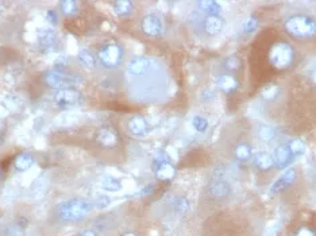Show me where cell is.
Segmentation results:
<instances>
[{"instance_id": "44dd1931", "label": "cell", "mask_w": 316, "mask_h": 236, "mask_svg": "<svg viewBox=\"0 0 316 236\" xmlns=\"http://www.w3.org/2000/svg\"><path fill=\"white\" fill-rule=\"evenodd\" d=\"M281 93H283V88L280 87L279 84H267L262 88L261 91V99L266 103H276L277 100L281 97Z\"/></svg>"}, {"instance_id": "9a60e30c", "label": "cell", "mask_w": 316, "mask_h": 236, "mask_svg": "<svg viewBox=\"0 0 316 236\" xmlns=\"http://www.w3.org/2000/svg\"><path fill=\"white\" fill-rule=\"evenodd\" d=\"M254 138L262 145H272L277 141V130L267 123L258 122L254 127Z\"/></svg>"}, {"instance_id": "d6a6232c", "label": "cell", "mask_w": 316, "mask_h": 236, "mask_svg": "<svg viewBox=\"0 0 316 236\" xmlns=\"http://www.w3.org/2000/svg\"><path fill=\"white\" fill-rule=\"evenodd\" d=\"M200 97L204 103H211V101H214L216 99V92L212 88H205L204 91L201 92Z\"/></svg>"}, {"instance_id": "3957f363", "label": "cell", "mask_w": 316, "mask_h": 236, "mask_svg": "<svg viewBox=\"0 0 316 236\" xmlns=\"http://www.w3.org/2000/svg\"><path fill=\"white\" fill-rule=\"evenodd\" d=\"M267 60H269V64L273 68L279 69V71H285L288 68H291L295 63L296 50L289 42H276L269 49Z\"/></svg>"}, {"instance_id": "f35d334b", "label": "cell", "mask_w": 316, "mask_h": 236, "mask_svg": "<svg viewBox=\"0 0 316 236\" xmlns=\"http://www.w3.org/2000/svg\"><path fill=\"white\" fill-rule=\"evenodd\" d=\"M315 77H316V67H315Z\"/></svg>"}, {"instance_id": "8d00e7d4", "label": "cell", "mask_w": 316, "mask_h": 236, "mask_svg": "<svg viewBox=\"0 0 316 236\" xmlns=\"http://www.w3.org/2000/svg\"><path fill=\"white\" fill-rule=\"evenodd\" d=\"M78 236H99V235L98 232H95L94 229H84V231L78 233Z\"/></svg>"}, {"instance_id": "5bb4252c", "label": "cell", "mask_w": 316, "mask_h": 236, "mask_svg": "<svg viewBox=\"0 0 316 236\" xmlns=\"http://www.w3.org/2000/svg\"><path fill=\"white\" fill-rule=\"evenodd\" d=\"M95 141L103 149H115L119 143V134L112 127H102L96 131Z\"/></svg>"}, {"instance_id": "7402d4cb", "label": "cell", "mask_w": 316, "mask_h": 236, "mask_svg": "<svg viewBox=\"0 0 316 236\" xmlns=\"http://www.w3.org/2000/svg\"><path fill=\"white\" fill-rule=\"evenodd\" d=\"M197 9L200 13L204 14V17L220 15L222 13V6L215 0H200V2H197Z\"/></svg>"}, {"instance_id": "ac0fdd59", "label": "cell", "mask_w": 316, "mask_h": 236, "mask_svg": "<svg viewBox=\"0 0 316 236\" xmlns=\"http://www.w3.org/2000/svg\"><path fill=\"white\" fill-rule=\"evenodd\" d=\"M127 131L132 137H145L149 133V123L144 116L134 115L127 121Z\"/></svg>"}, {"instance_id": "d4e9b609", "label": "cell", "mask_w": 316, "mask_h": 236, "mask_svg": "<svg viewBox=\"0 0 316 236\" xmlns=\"http://www.w3.org/2000/svg\"><path fill=\"white\" fill-rule=\"evenodd\" d=\"M77 61L85 71H94L95 68H96V57L94 55V53H91L89 50H80V53L77 55Z\"/></svg>"}, {"instance_id": "ab89813d", "label": "cell", "mask_w": 316, "mask_h": 236, "mask_svg": "<svg viewBox=\"0 0 316 236\" xmlns=\"http://www.w3.org/2000/svg\"><path fill=\"white\" fill-rule=\"evenodd\" d=\"M0 175H2V169H0Z\"/></svg>"}, {"instance_id": "4fadbf2b", "label": "cell", "mask_w": 316, "mask_h": 236, "mask_svg": "<svg viewBox=\"0 0 316 236\" xmlns=\"http://www.w3.org/2000/svg\"><path fill=\"white\" fill-rule=\"evenodd\" d=\"M231 155L237 162L245 163V162L251 161V158L254 155V149L250 141L247 139H238L231 147Z\"/></svg>"}, {"instance_id": "d6986e66", "label": "cell", "mask_w": 316, "mask_h": 236, "mask_svg": "<svg viewBox=\"0 0 316 236\" xmlns=\"http://www.w3.org/2000/svg\"><path fill=\"white\" fill-rule=\"evenodd\" d=\"M150 69V60L146 57H137L130 61L127 65V71L132 76H142L148 73Z\"/></svg>"}, {"instance_id": "4316f807", "label": "cell", "mask_w": 316, "mask_h": 236, "mask_svg": "<svg viewBox=\"0 0 316 236\" xmlns=\"http://www.w3.org/2000/svg\"><path fill=\"white\" fill-rule=\"evenodd\" d=\"M241 58L237 55H229L223 60L222 73H231V75H237V72L241 69Z\"/></svg>"}, {"instance_id": "ffe728a7", "label": "cell", "mask_w": 316, "mask_h": 236, "mask_svg": "<svg viewBox=\"0 0 316 236\" xmlns=\"http://www.w3.org/2000/svg\"><path fill=\"white\" fill-rule=\"evenodd\" d=\"M37 39L39 47L42 50H48L57 41V34H56L53 29H49V27L48 29H41L38 31Z\"/></svg>"}, {"instance_id": "4dcf8cb0", "label": "cell", "mask_w": 316, "mask_h": 236, "mask_svg": "<svg viewBox=\"0 0 316 236\" xmlns=\"http://www.w3.org/2000/svg\"><path fill=\"white\" fill-rule=\"evenodd\" d=\"M60 10L64 17H74L78 13V2L76 0H62L60 2Z\"/></svg>"}, {"instance_id": "5b68a950", "label": "cell", "mask_w": 316, "mask_h": 236, "mask_svg": "<svg viewBox=\"0 0 316 236\" xmlns=\"http://www.w3.org/2000/svg\"><path fill=\"white\" fill-rule=\"evenodd\" d=\"M45 83L48 87L61 91V89H74L77 85L82 84V79L78 75L54 69L46 73Z\"/></svg>"}, {"instance_id": "d590c367", "label": "cell", "mask_w": 316, "mask_h": 236, "mask_svg": "<svg viewBox=\"0 0 316 236\" xmlns=\"http://www.w3.org/2000/svg\"><path fill=\"white\" fill-rule=\"evenodd\" d=\"M108 204H110V199H108L107 196H102V197H99L98 207H100V208L107 207Z\"/></svg>"}, {"instance_id": "30bf717a", "label": "cell", "mask_w": 316, "mask_h": 236, "mask_svg": "<svg viewBox=\"0 0 316 236\" xmlns=\"http://www.w3.org/2000/svg\"><path fill=\"white\" fill-rule=\"evenodd\" d=\"M140 26L142 34L148 38H158L164 33V22L157 14H146Z\"/></svg>"}, {"instance_id": "f546056e", "label": "cell", "mask_w": 316, "mask_h": 236, "mask_svg": "<svg viewBox=\"0 0 316 236\" xmlns=\"http://www.w3.org/2000/svg\"><path fill=\"white\" fill-rule=\"evenodd\" d=\"M100 185H102L103 191L106 192H119L122 189V183L120 180L112 177V175H104L100 180Z\"/></svg>"}, {"instance_id": "836d02e7", "label": "cell", "mask_w": 316, "mask_h": 236, "mask_svg": "<svg viewBox=\"0 0 316 236\" xmlns=\"http://www.w3.org/2000/svg\"><path fill=\"white\" fill-rule=\"evenodd\" d=\"M293 236H316V232L311 227H308V225H301V227L296 229Z\"/></svg>"}, {"instance_id": "1f68e13d", "label": "cell", "mask_w": 316, "mask_h": 236, "mask_svg": "<svg viewBox=\"0 0 316 236\" xmlns=\"http://www.w3.org/2000/svg\"><path fill=\"white\" fill-rule=\"evenodd\" d=\"M191 125H192V129L195 130L196 133H200V134H204L209 127L208 121L205 119L204 116H201V115L192 116V119H191Z\"/></svg>"}, {"instance_id": "ba28073f", "label": "cell", "mask_w": 316, "mask_h": 236, "mask_svg": "<svg viewBox=\"0 0 316 236\" xmlns=\"http://www.w3.org/2000/svg\"><path fill=\"white\" fill-rule=\"evenodd\" d=\"M297 179H299V170L296 167H288L272 183L270 188H269V193L270 195L283 193L287 189H289L297 181Z\"/></svg>"}, {"instance_id": "7a4b0ae2", "label": "cell", "mask_w": 316, "mask_h": 236, "mask_svg": "<svg viewBox=\"0 0 316 236\" xmlns=\"http://www.w3.org/2000/svg\"><path fill=\"white\" fill-rule=\"evenodd\" d=\"M92 211L89 201L82 199H70L56 208V216L64 223H74L85 219Z\"/></svg>"}, {"instance_id": "603a6c76", "label": "cell", "mask_w": 316, "mask_h": 236, "mask_svg": "<svg viewBox=\"0 0 316 236\" xmlns=\"http://www.w3.org/2000/svg\"><path fill=\"white\" fill-rule=\"evenodd\" d=\"M259 26L258 18L255 15H249L241 22V26H239V34L241 35H251L257 31Z\"/></svg>"}, {"instance_id": "277c9868", "label": "cell", "mask_w": 316, "mask_h": 236, "mask_svg": "<svg viewBox=\"0 0 316 236\" xmlns=\"http://www.w3.org/2000/svg\"><path fill=\"white\" fill-rule=\"evenodd\" d=\"M124 58L123 46L118 42L110 41L103 43L98 50V61L106 69H116L122 65Z\"/></svg>"}, {"instance_id": "9c48e42d", "label": "cell", "mask_w": 316, "mask_h": 236, "mask_svg": "<svg viewBox=\"0 0 316 236\" xmlns=\"http://www.w3.org/2000/svg\"><path fill=\"white\" fill-rule=\"evenodd\" d=\"M272 157L275 162L276 170H285L292 165V162L295 161V155L292 154L289 146L287 142H280L273 147L272 151Z\"/></svg>"}, {"instance_id": "6da1fadb", "label": "cell", "mask_w": 316, "mask_h": 236, "mask_svg": "<svg viewBox=\"0 0 316 236\" xmlns=\"http://www.w3.org/2000/svg\"><path fill=\"white\" fill-rule=\"evenodd\" d=\"M283 30L292 41H312L316 38V18L307 13H292L284 18Z\"/></svg>"}, {"instance_id": "f1b7e54d", "label": "cell", "mask_w": 316, "mask_h": 236, "mask_svg": "<svg viewBox=\"0 0 316 236\" xmlns=\"http://www.w3.org/2000/svg\"><path fill=\"white\" fill-rule=\"evenodd\" d=\"M289 149H291L292 154L295 155V158L303 157L304 154L307 153V145L303 139H299V138H293V139H289L287 141Z\"/></svg>"}, {"instance_id": "8fae6325", "label": "cell", "mask_w": 316, "mask_h": 236, "mask_svg": "<svg viewBox=\"0 0 316 236\" xmlns=\"http://www.w3.org/2000/svg\"><path fill=\"white\" fill-rule=\"evenodd\" d=\"M82 103V96L77 89H61L54 95V104L61 109H70Z\"/></svg>"}, {"instance_id": "83f0119b", "label": "cell", "mask_w": 316, "mask_h": 236, "mask_svg": "<svg viewBox=\"0 0 316 236\" xmlns=\"http://www.w3.org/2000/svg\"><path fill=\"white\" fill-rule=\"evenodd\" d=\"M172 208L174 215L184 216L188 213L189 208H191V203H189V200L185 196H178V197L173 200Z\"/></svg>"}, {"instance_id": "7c38bea8", "label": "cell", "mask_w": 316, "mask_h": 236, "mask_svg": "<svg viewBox=\"0 0 316 236\" xmlns=\"http://www.w3.org/2000/svg\"><path fill=\"white\" fill-rule=\"evenodd\" d=\"M226 27V19L222 15H208L203 18L201 29L207 37H216Z\"/></svg>"}, {"instance_id": "52a82bcc", "label": "cell", "mask_w": 316, "mask_h": 236, "mask_svg": "<svg viewBox=\"0 0 316 236\" xmlns=\"http://www.w3.org/2000/svg\"><path fill=\"white\" fill-rule=\"evenodd\" d=\"M153 170L157 180L162 183H170L176 177V167L165 153H158L153 159Z\"/></svg>"}, {"instance_id": "2e32d148", "label": "cell", "mask_w": 316, "mask_h": 236, "mask_svg": "<svg viewBox=\"0 0 316 236\" xmlns=\"http://www.w3.org/2000/svg\"><path fill=\"white\" fill-rule=\"evenodd\" d=\"M251 165L255 170H258L259 173H269L275 169V162H273L272 153H269L266 150H259V151L254 153V155L251 158Z\"/></svg>"}, {"instance_id": "e0dca14e", "label": "cell", "mask_w": 316, "mask_h": 236, "mask_svg": "<svg viewBox=\"0 0 316 236\" xmlns=\"http://www.w3.org/2000/svg\"><path fill=\"white\" fill-rule=\"evenodd\" d=\"M215 85L219 91H222L226 95H231L234 92L238 91L239 80L237 75L231 73H220L215 77Z\"/></svg>"}, {"instance_id": "8992f818", "label": "cell", "mask_w": 316, "mask_h": 236, "mask_svg": "<svg viewBox=\"0 0 316 236\" xmlns=\"http://www.w3.org/2000/svg\"><path fill=\"white\" fill-rule=\"evenodd\" d=\"M207 195L209 199H212L216 203L226 201L233 195V185L224 177L215 175L207 185Z\"/></svg>"}, {"instance_id": "cb8c5ba5", "label": "cell", "mask_w": 316, "mask_h": 236, "mask_svg": "<svg viewBox=\"0 0 316 236\" xmlns=\"http://www.w3.org/2000/svg\"><path fill=\"white\" fill-rule=\"evenodd\" d=\"M112 10L115 15L120 18L130 17L134 10V3L130 0H119V2H114L112 3Z\"/></svg>"}, {"instance_id": "e575fe53", "label": "cell", "mask_w": 316, "mask_h": 236, "mask_svg": "<svg viewBox=\"0 0 316 236\" xmlns=\"http://www.w3.org/2000/svg\"><path fill=\"white\" fill-rule=\"evenodd\" d=\"M46 21H49L50 23H53V25H57L58 17H57V14H56V11L49 10V11L46 13Z\"/></svg>"}, {"instance_id": "74e56055", "label": "cell", "mask_w": 316, "mask_h": 236, "mask_svg": "<svg viewBox=\"0 0 316 236\" xmlns=\"http://www.w3.org/2000/svg\"><path fill=\"white\" fill-rule=\"evenodd\" d=\"M122 236H138L136 233V232H126V233H123Z\"/></svg>"}, {"instance_id": "484cf974", "label": "cell", "mask_w": 316, "mask_h": 236, "mask_svg": "<svg viewBox=\"0 0 316 236\" xmlns=\"http://www.w3.org/2000/svg\"><path fill=\"white\" fill-rule=\"evenodd\" d=\"M34 165V158L27 153L18 154L14 159V167L18 171H27Z\"/></svg>"}]
</instances>
